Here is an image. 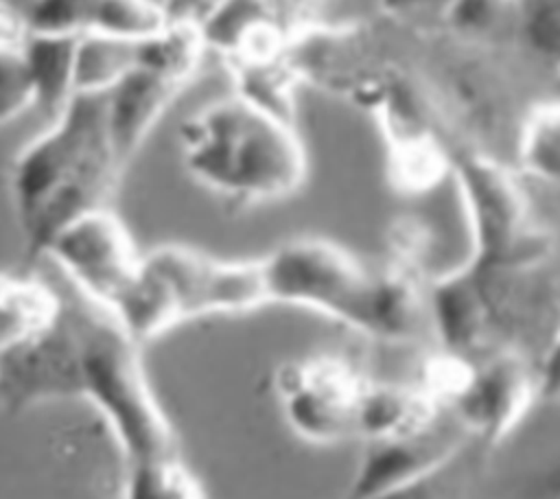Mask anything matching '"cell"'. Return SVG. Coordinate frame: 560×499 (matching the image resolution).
I'll return each mask as SVG.
<instances>
[{
  "label": "cell",
  "instance_id": "obj_2",
  "mask_svg": "<svg viewBox=\"0 0 560 499\" xmlns=\"http://www.w3.org/2000/svg\"><path fill=\"white\" fill-rule=\"evenodd\" d=\"M267 304L306 309L383 341L411 339L422 322L418 269H374L341 245L302 236L260 258Z\"/></svg>",
  "mask_w": 560,
  "mask_h": 499
},
{
  "label": "cell",
  "instance_id": "obj_21",
  "mask_svg": "<svg viewBox=\"0 0 560 499\" xmlns=\"http://www.w3.org/2000/svg\"><path fill=\"white\" fill-rule=\"evenodd\" d=\"M98 0H33L24 13L33 33L85 35Z\"/></svg>",
  "mask_w": 560,
  "mask_h": 499
},
{
  "label": "cell",
  "instance_id": "obj_19",
  "mask_svg": "<svg viewBox=\"0 0 560 499\" xmlns=\"http://www.w3.org/2000/svg\"><path fill=\"white\" fill-rule=\"evenodd\" d=\"M31 107H35V81L24 46L0 48V127Z\"/></svg>",
  "mask_w": 560,
  "mask_h": 499
},
{
  "label": "cell",
  "instance_id": "obj_11",
  "mask_svg": "<svg viewBox=\"0 0 560 499\" xmlns=\"http://www.w3.org/2000/svg\"><path fill=\"white\" fill-rule=\"evenodd\" d=\"M468 433H446L435 425L431 431L409 440H363L354 475L341 499H365L422 477L446 462Z\"/></svg>",
  "mask_w": 560,
  "mask_h": 499
},
{
  "label": "cell",
  "instance_id": "obj_16",
  "mask_svg": "<svg viewBox=\"0 0 560 499\" xmlns=\"http://www.w3.org/2000/svg\"><path fill=\"white\" fill-rule=\"evenodd\" d=\"M120 499H206L179 455L125 464Z\"/></svg>",
  "mask_w": 560,
  "mask_h": 499
},
{
  "label": "cell",
  "instance_id": "obj_26",
  "mask_svg": "<svg viewBox=\"0 0 560 499\" xmlns=\"http://www.w3.org/2000/svg\"><path fill=\"white\" fill-rule=\"evenodd\" d=\"M556 81H558V90H560V68L556 70Z\"/></svg>",
  "mask_w": 560,
  "mask_h": 499
},
{
  "label": "cell",
  "instance_id": "obj_6",
  "mask_svg": "<svg viewBox=\"0 0 560 499\" xmlns=\"http://www.w3.org/2000/svg\"><path fill=\"white\" fill-rule=\"evenodd\" d=\"M168 13V26L155 37L142 39L138 61L105 90L112 142L125 169L190 83L206 48L199 20L171 9Z\"/></svg>",
  "mask_w": 560,
  "mask_h": 499
},
{
  "label": "cell",
  "instance_id": "obj_12",
  "mask_svg": "<svg viewBox=\"0 0 560 499\" xmlns=\"http://www.w3.org/2000/svg\"><path fill=\"white\" fill-rule=\"evenodd\" d=\"M444 411L418 385L368 383L354 436L361 440H409L431 431Z\"/></svg>",
  "mask_w": 560,
  "mask_h": 499
},
{
  "label": "cell",
  "instance_id": "obj_18",
  "mask_svg": "<svg viewBox=\"0 0 560 499\" xmlns=\"http://www.w3.org/2000/svg\"><path fill=\"white\" fill-rule=\"evenodd\" d=\"M466 442L422 477L365 499H459L472 479L477 457L483 449L479 442L475 446H466Z\"/></svg>",
  "mask_w": 560,
  "mask_h": 499
},
{
  "label": "cell",
  "instance_id": "obj_25",
  "mask_svg": "<svg viewBox=\"0 0 560 499\" xmlns=\"http://www.w3.org/2000/svg\"><path fill=\"white\" fill-rule=\"evenodd\" d=\"M9 2H13V4H15V7H20V9H26L33 0H9Z\"/></svg>",
  "mask_w": 560,
  "mask_h": 499
},
{
  "label": "cell",
  "instance_id": "obj_8",
  "mask_svg": "<svg viewBox=\"0 0 560 499\" xmlns=\"http://www.w3.org/2000/svg\"><path fill=\"white\" fill-rule=\"evenodd\" d=\"M142 254L125 221L103 206L63 225L42 256L68 276L85 302L109 313L136 278Z\"/></svg>",
  "mask_w": 560,
  "mask_h": 499
},
{
  "label": "cell",
  "instance_id": "obj_10",
  "mask_svg": "<svg viewBox=\"0 0 560 499\" xmlns=\"http://www.w3.org/2000/svg\"><path fill=\"white\" fill-rule=\"evenodd\" d=\"M429 300L433 326L444 350L466 357L488 341L508 304L497 271L483 269L470 260L440 276L431 285Z\"/></svg>",
  "mask_w": 560,
  "mask_h": 499
},
{
  "label": "cell",
  "instance_id": "obj_5",
  "mask_svg": "<svg viewBox=\"0 0 560 499\" xmlns=\"http://www.w3.org/2000/svg\"><path fill=\"white\" fill-rule=\"evenodd\" d=\"M451 175L468 219V260L497 271H527L549 254V234L536 223L514 171L490 155L459 149L451 155Z\"/></svg>",
  "mask_w": 560,
  "mask_h": 499
},
{
  "label": "cell",
  "instance_id": "obj_4",
  "mask_svg": "<svg viewBox=\"0 0 560 499\" xmlns=\"http://www.w3.org/2000/svg\"><path fill=\"white\" fill-rule=\"evenodd\" d=\"M72 394L105 422L122 464L179 455L175 429L149 381L142 346L94 304L68 306Z\"/></svg>",
  "mask_w": 560,
  "mask_h": 499
},
{
  "label": "cell",
  "instance_id": "obj_7",
  "mask_svg": "<svg viewBox=\"0 0 560 499\" xmlns=\"http://www.w3.org/2000/svg\"><path fill=\"white\" fill-rule=\"evenodd\" d=\"M271 381L284 422L302 440L335 444L354 436L359 403L370 381L343 357L284 361Z\"/></svg>",
  "mask_w": 560,
  "mask_h": 499
},
{
  "label": "cell",
  "instance_id": "obj_14",
  "mask_svg": "<svg viewBox=\"0 0 560 499\" xmlns=\"http://www.w3.org/2000/svg\"><path fill=\"white\" fill-rule=\"evenodd\" d=\"M81 35L33 33L24 53L35 81V107L50 120L77 94V55Z\"/></svg>",
  "mask_w": 560,
  "mask_h": 499
},
{
  "label": "cell",
  "instance_id": "obj_24",
  "mask_svg": "<svg viewBox=\"0 0 560 499\" xmlns=\"http://www.w3.org/2000/svg\"><path fill=\"white\" fill-rule=\"evenodd\" d=\"M538 499H560V466L551 471L542 484L536 488Z\"/></svg>",
  "mask_w": 560,
  "mask_h": 499
},
{
  "label": "cell",
  "instance_id": "obj_15",
  "mask_svg": "<svg viewBox=\"0 0 560 499\" xmlns=\"http://www.w3.org/2000/svg\"><path fill=\"white\" fill-rule=\"evenodd\" d=\"M521 169L560 197V98L534 105L516 138Z\"/></svg>",
  "mask_w": 560,
  "mask_h": 499
},
{
  "label": "cell",
  "instance_id": "obj_20",
  "mask_svg": "<svg viewBox=\"0 0 560 499\" xmlns=\"http://www.w3.org/2000/svg\"><path fill=\"white\" fill-rule=\"evenodd\" d=\"M521 33L536 57L560 68V0H523Z\"/></svg>",
  "mask_w": 560,
  "mask_h": 499
},
{
  "label": "cell",
  "instance_id": "obj_1",
  "mask_svg": "<svg viewBox=\"0 0 560 499\" xmlns=\"http://www.w3.org/2000/svg\"><path fill=\"white\" fill-rule=\"evenodd\" d=\"M125 171L109 134L105 90L77 92L9 166V201L26 258H42L77 217L109 206Z\"/></svg>",
  "mask_w": 560,
  "mask_h": 499
},
{
  "label": "cell",
  "instance_id": "obj_23",
  "mask_svg": "<svg viewBox=\"0 0 560 499\" xmlns=\"http://www.w3.org/2000/svg\"><path fill=\"white\" fill-rule=\"evenodd\" d=\"M31 26L24 9L9 0H0V48H20L26 44Z\"/></svg>",
  "mask_w": 560,
  "mask_h": 499
},
{
  "label": "cell",
  "instance_id": "obj_17",
  "mask_svg": "<svg viewBox=\"0 0 560 499\" xmlns=\"http://www.w3.org/2000/svg\"><path fill=\"white\" fill-rule=\"evenodd\" d=\"M171 13L155 0H98L85 35L142 42L162 33Z\"/></svg>",
  "mask_w": 560,
  "mask_h": 499
},
{
  "label": "cell",
  "instance_id": "obj_3",
  "mask_svg": "<svg viewBox=\"0 0 560 499\" xmlns=\"http://www.w3.org/2000/svg\"><path fill=\"white\" fill-rule=\"evenodd\" d=\"M179 144L188 175L234 208L291 197L308 173L306 149L291 120L238 92L188 116Z\"/></svg>",
  "mask_w": 560,
  "mask_h": 499
},
{
  "label": "cell",
  "instance_id": "obj_9",
  "mask_svg": "<svg viewBox=\"0 0 560 499\" xmlns=\"http://www.w3.org/2000/svg\"><path fill=\"white\" fill-rule=\"evenodd\" d=\"M536 401H540L536 365L514 350H501L475 361L472 376L448 414L488 449L503 442Z\"/></svg>",
  "mask_w": 560,
  "mask_h": 499
},
{
  "label": "cell",
  "instance_id": "obj_22",
  "mask_svg": "<svg viewBox=\"0 0 560 499\" xmlns=\"http://www.w3.org/2000/svg\"><path fill=\"white\" fill-rule=\"evenodd\" d=\"M540 401L560 398V328L553 333L540 363L536 365Z\"/></svg>",
  "mask_w": 560,
  "mask_h": 499
},
{
  "label": "cell",
  "instance_id": "obj_13",
  "mask_svg": "<svg viewBox=\"0 0 560 499\" xmlns=\"http://www.w3.org/2000/svg\"><path fill=\"white\" fill-rule=\"evenodd\" d=\"M61 306V298L42 280L0 271V359L48 333Z\"/></svg>",
  "mask_w": 560,
  "mask_h": 499
}]
</instances>
